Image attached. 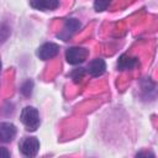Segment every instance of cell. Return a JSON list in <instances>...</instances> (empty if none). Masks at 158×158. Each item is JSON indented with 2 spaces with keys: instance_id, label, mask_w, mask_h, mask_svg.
Here are the masks:
<instances>
[{
  "instance_id": "cell-1",
  "label": "cell",
  "mask_w": 158,
  "mask_h": 158,
  "mask_svg": "<svg viewBox=\"0 0 158 158\" xmlns=\"http://www.w3.org/2000/svg\"><path fill=\"white\" fill-rule=\"evenodd\" d=\"M21 122L28 131H36L40 126V115L36 107L26 106L21 111Z\"/></svg>"
},
{
  "instance_id": "cell-2",
  "label": "cell",
  "mask_w": 158,
  "mask_h": 158,
  "mask_svg": "<svg viewBox=\"0 0 158 158\" xmlns=\"http://www.w3.org/2000/svg\"><path fill=\"white\" fill-rule=\"evenodd\" d=\"M88 54H89V52L84 47H70L65 52V59L69 64L75 65V64L83 63L86 59Z\"/></svg>"
},
{
  "instance_id": "cell-3",
  "label": "cell",
  "mask_w": 158,
  "mask_h": 158,
  "mask_svg": "<svg viewBox=\"0 0 158 158\" xmlns=\"http://www.w3.org/2000/svg\"><path fill=\"white\" fill-rule=\"evenodd\" d=\"M40 142L36 137H25L20 143V151L25 157H35L38 153Z\"/></svg>"
},
{
  "instance_id": "cell-4",
  "label": "cell",
  "mask_w": 158,
  "mask_h": 158,
  "mask_svg": "<svg viewBox=\"0 0 158 158\" xmlns=\"http://www.w3.org/2000/svg\"><path fill=\"white\" fill-rule=\"evenodd\" d=\"M79 28H80V22L78 20H75V19H68L64 22L63 30L58 33V37L62 38L63 41H68L77 32V30H79Z\"/></svg>"
},
{
  "instance_id": "cell-5",
  "label": "cell",
  "mask_w": 158,
  "mask_h": 158,
  "mask_svg": "<svg viewBox=\"0 0 158 158\" xmlns=\"http://www.w3.org/2000/svg\"><path fill=\"white\" fill-rule=\"evenodd\" d=\"M59 52V47L58 44L56 43H52V42H47V43H43L38 51H37V56L40 57V59L42 60H48L53 57H56Z\"/></svg>"
},
{
  "instance_id": "cell-6",
  "label": "cell",
  "mask_w": 158,
  "mask_h": 158,
  "mask_svg": "<svg viewBox=\"0 0 158 158\" xmlns=\"http://www.w3.org/2000/svg\"><path fill=\"white\" fill-rule=\"evenodd\" d=\"M105 70H106V64H105L104 59H101V58L93 59L86 67V72L91 77H100L105 73Z\"/></svg>"
},
{
  "instance_id": "cell-7",
  "label": "cell",
  "mask_w": 158,
  "mask_h": 158,
  "mask_svg": "<svg viewBox=\"0 0 158 158\" xmlns=\"http://www.w3.org/2000/svg\"><path fill=\"white\" fill-rule=\"evenodd\" d=\"M30 2L33 9H37L41 11H52V10H56L59 5L58 0H31Z\"/></svg>"
},
{
  "instance_id": "cell-8",
  "label": "cell",
  "mask_w": 158,
  "mask_h": 158,
  "mask_svg": "<svg viewBox=\"0 0 158 158\" xmlns=\"http://www.w3.org/2000/svg\"><path fill=\"white\" fill-rule=\"evenodd\" d=\"M0 132L2 135L4 142H10L16 136V127L10 122L0 123Z\"/></svg>"
},
{
  "instance_id": "cell-9",
  "label": "cell",
  "mask_w": 158,
  "mask_h": 158,
  "mask_svg": "<svg viewBox=\"0 0 158 158\" xmlns=\"http://www.w3.org/2000/svg\"><path fill=\"white\" fill-rule=\"evenodd\" d=\"M138 63L137 58H132V57H128V56H121L120 59H118V63H117V67L122 70L125 69H132L133 67H136Z\"/></svg>"
},
{
  "instance_id": "cell-10",
  "label": "cell",
  "mask_w": 158,
  "mask_h": 158,
  "mask_svg": "<svg viewBox=\"0 0 158 158\" xmlns=\"http://www.w3.org/2000/svg\"><path fill=\"white\" fill-rule=\"evenodd\" d=\"M32 89H33V83H32L31 80H26V81L21 85L20 91H21L22 95H25V96H30L31 93H32Z\"/></svg>"
},
{
  "instance_id": "cell-11",
  "label": "cell",
  "mask_w": 158,
  "mask_h": 158,
  "mask_svg": "<svg viewBox=\"0 0 158 158\" xmlns=\"http://www.w3.org/2000/svg\"><path fill=\"white\" fill-rule=\"evenodd\" d=\"M111 2V0H95L94 1V9L99 12V11H104L107 9L109 4Z\"/></svg>"
},
{
  "instance_id": "cell-12",
  "label": "cell",
  "mask_w": 158,
  "mask_h": 158,
  "mask_svg": "<svg viewBox=\"0 0 158 158\" xmlns=\"http://www.w3.org/2000/svg\"><path fill=\"white\" fill-rule=\"evenodd\" d=\"M72 77H73V79H74L75 81H78V79L83 77V69H77V70H74V72L72 73Z\"/></svg>"
},
{
  "instance_id": "cell-13",
  "label": "cell",
  "mask_w": 158,
  "mask_h": 158,
  "mask_svg": "<svg viewBox=\"0 0 158 158\" xmlns=\"http://www.w3.org/2000/svg\"><path fill=\"white\" fill-rule=\"evenodd\" d=\"M10 157V153L6 148H0V158H7Z\"/></svg>"
},
{
  "instance_id": "cell-14",
  "label": "cell",
  "mask_w": 158,
  "mask_h": 158,
  "mask_svg": "<svg viewBox=\"0 0 158 158\" xmlns=\"http://www.w3.org/2000/svg\"><path fill=\"white\" fill-rule=\"evenodd\" d=\"M0 142H4V138H2V135H1V132H0Z\"/></svg>"
},
{
  "instance_id": "cell-15",
  "label": "cell",
  "mask_w": 158,
  "mask_h": 158,
  "mask_svg": "<svg viewBox=\"0 0 158 158\" xmlns=\"http://www.w3.org/2000/svg\"><path fill=\"white\" fill-rule=\"evenodd\" d=\"M0 70H1V60H0Z\"/></svg>"
}]
</instances>
